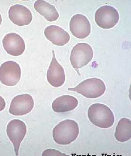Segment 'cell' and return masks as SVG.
<instances>
[{"mask_svg":"<svg viewBox=\"0 0 131 156\" xmlns=\"http://www.w3.org/2000/svg\"><path fill=\"white\" fill-rule=\"evenodd\" d=\"M78 105V101L76 98L70 95H64L55 99L52 107L56 113H64L74 110Z\"/></svg>","mask_w":131,"mask_h":156,"instance_id":"obj_14","label":"cell"},{"mask_svg":"<svg viewBox=\"0 0 131 156\" xmlns=\"http://www.w3.org/2000/svg\"><path fill=\"white\" fill-rule=\"evenodd\" d=\"M6 132L9 139L13 144L16 155L18 156L21 142L26 134V125L22 120L13 119L8 123Z\"/></svg>","mask_w":131,"mask_h":156,"instance_id":"obj_7","label":"cell"},{"mask_svg":"<svg viewBox=\"0 0 131 156\" xmlns=\"http://www.w3.org/2000/svg\"><path fill=\"white\" fill-rule=\"evenodd\" d=\"M79 133V129L77 122L66 119L60 122L53 129V138L58 144L69 145L77 139Z\"/></svg>","mask_w":131,"mask_h":156,"instance_id":"obj_1","label":"cell"},{"mask_svg":"<svg viewBox=\"0 0 131 156\" xmlns=\"http://www.w3.org/2000/svg\"><path fill=\"white\" fill-rule=\"evenodd\" d=\"M88 117L93 124L102 129L110 128L114 125L115 120L111 109L105 105L100 103L94 104L89 107Z\"/></svg>","mask_w":131,"mask_h":156,"instance_id":"obj_2","label":"cell"},{"mask_svg":"<svg viewBox=\"0 0 131 156\" xmlns=\"http://www.w3.org/2000/svg\"><path fill=\"white\" fill-rule=\"evenodd\" d=\"M2 22V18L1 15L0 14V25L1 24Z\"/></svg>","mask_w":131,"mask_h":156,"instance_id":"obj_19","label":"cell"},{"mask_svg":"<svg viewBox=\"0 0 131 156\" xmlns=\"http://www.w3.org/2000/svg\"><path fill=\"white\" fill-rule=\"evenodd\" d=\"M119 20L116 9L109 5L102 6L97 9L95 14V21L100 27L109 29L115 27Z\"/></svg>","mask_w":131,"mask_h":156,"instance_id":"obj_5","label":"cell"},{"mask_svg":"<svg viewBox=\"0 0 131 156\" xmlns=\"http://www.w3.org/2000/svg\"><path fill=\"white\" fill-rule=\"evenodd\" d=\"M33 107V98L29 94H25L13 98L10 104L9 112L16 116H21L29 113Z\"/></svg>","mask_w":131,"mask_h":156,"instance_id":"obj_8","label":"cell"},{"mask_svg":"<svg viewBox=\"0 0 131 156\" xmlns=\"http://www.w3.org/2000/svg\"><path fill=\"white\" fill-rule=\"evenodd\" d=\"M45 37L53 44L58 46H64L68 43L70 36L68 33L56 25H50L44 30Z\"/></svg>","mask_w":131,"mask_h":156,"instance_id":"obj_13","label":"cell"},{"mask_svg":"<svg viewBox=\"0 0 131 156\" xmlns=\"http://www.w3.org/2000/svg\"><path fill=\"white\" fill-rule=\"evenodd\" d=\"M70 30L74 36L79 39H84L90 34V23L85 16L77 14L72 17L70 22Z\"/></svg>","mask_w":131,"mask_h":156,"instance_id":"obj_9","label":"cell"},{"mask_svg":"<svg viewBox=\"0 0 131 156\" xmlns=\"http://www.w3.org/2000/svg\"><path fill=\"white\" fill-rule=\"evenodd\" d=\"M42 156H66V155L53 149H48L43 152Z\"/></svg>","mask_w":131,"mask_h":156,"instance_id":"obj_17","label":"cell"},{"mask_svg":"<svg viewBox=\"0 0 131 156\" xmlns=\"http://www.w3.org/2000/svg\"><path fill=\"white\" fill-rule=\"evenodd\" d=\"M53 58L47 73L48 82L54 87H61L65 81L64 69L55 58L54 51H53Z\"/></svg>","mask_w":131,"mask_h":156,"instance_id":"obj_12","label":"cell"},{"mask_svg":"<svg viewBox=\"0 0 131 156\" xmlns=\"http://www.w3.org/2000/svg\"><path fill=\"white\" fill-rule=\"evenodd\" d=\"M8 15L10 20L19 27L29 25L33 20L32 13L30 10L22 5H16L11 7Z\"/></svg>","mask_w":131,"mask_h":156,"instance_id":"obj_11","label":"cell"},{"mask_svg":"<svg viewBox=\"0 0 131 156\" xmlns=\"http://www.w3.org/2000/svg\"><path fill=\"white\" fill-rule=\"evenodd\" d=\"M69 90L76 92L87 98H100L105 94L106 86L101 79L89 78L83 81L74 88H68Z\"/></svg>","mask_w":131,"mask_h":156,"instance_id":"obj_3","label":"cell"},{"mask_svg":"<svg viewBox=\"0 0 131 156\" xmlns=\"http://www.w3.org/2000/svg\"><path fill=\"white\" fill-rule=\"evenodd\" d=\"M6 107V103L5 99L0 96V112L5 109Z\"/></svg>","mask_w":131,"mask_h":156,"instance_id":"obj_18","label":"cell"},{"mask_svg":"<svg viewBox=\"0 0 131 156\" xmlns=\"http://www.w3.org/2000/svg\"><path fill=\"white\" fill-rule=\"evenodd\" d=\"M115 136L120 142H126L131 138V121L126 118L119 120L116 127Z\"/></svg>","mask_w":131,"mask_h":156,"instance_id":"obj_16","label":"cell"},{"mask_svg":"<svg viewBox=\"0 0 131 156\" xmlns=\"http://www.w3.org/2000/svg\"><path fill=\"white\" fill-rule=\"evenodd\" d=\"M21 76V68L16 62H5L0 67V81L5 86H16L20 81Z\"/></svg>","mask_w":131,"mask_h":156,"instance_id":"obj_6","label":"cell"},{"mask_svg":"<svg viewBox=\"0 0 131 156\" xmlns=\"http://www.w3.org/2000/svg\"><path fill=\"white\" fill-rule=\"evenodd\" d=\"M93 56L94 52L90 45L87 43H79L72 49L70 59L72 66L79 73V69L88 65Z\"/></svg>","mask_w":131,"mask_h":156,"instance_id":"obj_4","label":"cell"},{"mask_svg":"<svg viewBox=\"0 0 131 156\" xmlns=\"http://www.w3.org/2000/svg\"><path fill=\"white\" fill-rule=\"evenodd\" d=\"M2 44L6 52L12 56L22 55L26 48L22 38L14 33L8 34L5 36L2 40Z\"/></svg>","mask_w":131,"mask_h":156,"instance_id":"obj_10","label":"cell"},{"mask_svg":"<svg viewBox=\"0 0 131 156\" xmlns=\"http://www.w3.org/2000/svg\"><path fill=\"white\" fill-rule=\"evenodd\" d=\"M34 8L49 22L56 21L59 17V14L55 7L44 1H36L34 2Z\"/></svg>","mask_w":131,"mask_h":156,"instance_id":"obj_15","label":"cell"}]
</instances>
